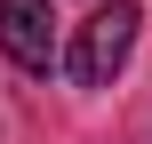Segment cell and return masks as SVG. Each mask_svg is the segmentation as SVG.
Listing matches in <instances>:
<instances>
[{
	"label": "cell",
	"instance_id": "7a4b0ae2",
	"mask_svg": "<svg viewBox=\"0 0 152 144\" xmlns=\"http://www.w3.org/2000/svg\"><path fill=\"white\" fill-rule=\"evenodd\" d=\"M0 48L16 72H48L56 64V16L48 0H0Z\"/></svg>",
	"mask_w": 152,
	"mask_h": 144
},
{
	"label": "cell",
	"instance_id": "6da1fadb",
	"mask_svg": "<svg viewBox=\"0 0 152 144\" xmlns=\"http://www.w3.org/2000/svg\"><path fill=\"white\" fill-rule=\"evenodd\" d=\"M136 24H144V8L136 0H104L80 32H72V48H64V72L80 80V88H104L120 64H128V48H136Z\"/></svg>",
	"mask_w": 152,
	"mask_h": 144
}]
</instances>
